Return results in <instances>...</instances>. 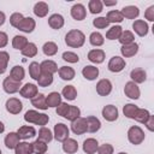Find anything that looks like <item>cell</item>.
Instances as JSON below:
<instances>
[{
  "label": "cell",
  "instance_id": "6da1fadb",
  "mask_svg": "<svg viewBox=\"0 0 154 154\" xmlns=\"http://www.w3.org/2000/svg\"><path fill=\"white\" fill-rule=\"evenodd\" d=\"M84 42L85 35L78 29H72L65 35V43L71 48H79L84 45Z\"/></svg>",
  "mask_w": 154,
  "mask_h": 154
},
{
  "label": "cell",
  "instance_id": "7a4b0ae2",
  "mask_svg": "<svg viewBox=\"0 0 154 154\" xmlns=\"http://www.w3.org/2000/svg\"><path fill=\"white\" fill-rule=\"evenodd\" d=\"M24 120L35 125H40V126H45L47 125V123L49 122V117L48 114L45 113H40L35 109H29L25 112L24 114Z\"/></svg>",
  "mask_w": 154,
  "mask_h": 154
},
{
  "label": "cell",
  "instance_id": "3957f363",
  "mask_svg": "<svg viewBox=\"0 0 154 154\" xmlns=\"http://www.w3.org/2000/svg\"><path fill=\"white\" fill-rule=\"evenodd\" d=\"M146 138V135H144V131L137 126V125H134L131 126L129 130H128V140L131 144L134 146H138L141 144Z\"/></svg>",
  "mask_w": 154,
  "mask_h": 154
},
{
  "label": "cell",
  "instance_id": "277c9868",
  "mask_svg": "<svg viewBox=\"0 0 154 154\" xmlns=\"http://www.w3.org/2000/svg\"><path fill=\"white\" fill-rule=\"evenodd\" d=\"M70 136V130L64 123H57L54 125L53 130V138H55L59 142H64Z\"/></svg>",
  "mask_w": 154,
  "mask_h": 154
},
{
  "label": "cell",
  "instance_id": "5b68a950",
  "mask_svg": "<svg viewBox=\"0 0 154 154\" xmlns=\"http://www.w3.org/2000/svg\"><path fill=\"white\" fill-rule=\"evenodd\" d=\"M5 107H6V111L11 114H19L23 109V103L17 97H10V99H7Z\"/></svg>",
  "mask_w": 154,
  "mask_h": 154
},
{
  "label": "cell",
  "instance_id": "8992f818",
  "mask_svg": "<svg viewBox=\"0 0 154 154\" xmlns=\"http://www.w3.org/2000/svg\"><path fill=\"white\" fill-rule=\"evenodd\" d=\"M125 65H126V64H125V60H124L122 57L114 55V57H112V58L109 59L107 67H108V70H109L111 72L117 73V72L123 71V70L125 69Z\"/></svg>",
  "mask_w": 154,
  "mask_h": 154
},
{
  "label": "cell",
  "instance_id": "52a82bcc",
  "mask_svg": "<svg viewBox=\"0 0 154 154\" xmlns=\"http://www.w3.org/2000/svg\"><path fill=\"white\" fill-rule=\"evenodd\" d=\"M20 88H22L20 82H17L11 77H6L2 82V89L7 94H16L20 90Z\"/></svg>",
  "mask_w": 154,
  "mask_h": 154
},
{
  "label": "cell",
  "instance_id": "ba28073f",
  "mask_svg": "<svg viewBox=\"0 0 154 154\" xmlns=\"http://www.w3.org/2000/svg\"><path fill=\"white\" fill-rule=\"evenodd\" d=\"M124 94L129 97V99H132V100H137L141 95V91H140V88L136 83H134L132 81H129L125 83V87H124Z\"/></svg>",
  "mask_w": 154,
  "mask_h": 154
},
{
  "label": "cell",
  "instance_id": "9c48e42d",
  "mask_svg": "<svg viewBox=\"0 0 154 154\" xmlns=\"http://www.w3.org/2000/svg\"><path fill=\"white\" fill-rule=\"evenodd\" d=\"M19 94H20V96H23V97H25V99H30V100H31L32 97H35V96L38 94L37 85H36V84H34V83H25V84L20 88Z\"/></svg>",
  "mask_w": 154,
  "mask_h": 154
},
{
  "label": "cell",
  "instance_id": "30bf717a",
  "mask_svg": "<svg viewBox=\"0 0 154 154\" xmlns=\"http://www.w3.org/2000/svg\"><path fill=\"white\" fill-rule=\"evenodd\" d=\"M112 91V83L107 78H102L96 83V93L100 96H107Z\"/></svg>",
  "mask_w": 154,
  "mask_h": 154
},
{
  "label": "cell",
  "instance_id": "8fae6325",
  "mask_svg": "<svg viewBox=\"0 0 154 154\" xmlns=\"http://www.w3.org/2000/svg\"><path fill=\"white\" fill-rule=\"evenodd\" d=\"M71 130L75 135H83L87 132V122L85 118H77L71 122Z\"/></svg>",
  "mask_w": 154,
  "mask_h": 154
},
{
  "label": "cell",
  "instance_id": "7c38bea8",
  "mask_svg": "<svg viewBox=\"0 0 154 154\" xmlns=\"http://www.w3.org/2000/svg\"><path fill=\"white\" fill-rule=\"evenodd\" d=\"M101 113H102L103 119L107 120V122H114V120L118 119V116H119L118 108L116 106H113V105H106L102 108V112Z\"/></svg>",
  "mask_w": 154,
  "mask_h": 154
},
{
  "label": "cell",
  "instance_id": "4fadbf2b",
  "mask_svg": "<svg viewBox=\"0 0 154 154\" xmlns=\"http://www.w3.org/2000/svg\"><path fill=\"white\" fill-rule=\"evenodd\" d=\"M71 17L76 20H83L87 17V10L82 4H75L71 7Z\"/></svg>",
  "mask_w": 154,
  "mask_h": 154
},
{
  "label": "cell",
  "instance_id": "5bb4252c",
  "mask_svg": "<svg viewBox=\"0 0 154 154\" xmlns=\"http://www.w3.org/2000/svg\"><path fill=\"white\" fill-rule=\"evenodd\" d=\"M35 26H36L35 19H32L31 17H24L23 20H22V22L19 23V25L17 26V29L20 30V31H23V32L29 34V32H32V31H34Z\"/></svg>",
  "mask_w": 154,
  "mask_h": 154
},
{
  "label": "cell",
  "instance_id": "9a60e30c",
  "mask_svg": "<svg viewBox=\"0 0 154 154\" xmlns=\"http://www.w3.org/2000/svg\"><path fill=\"white\" fill-rule=\"evenodd\" d=\"M132 29H134V31H135L138 36H141V37L146 36V35L148 34V31H149V26H148L147 22H144V20H142V19H136V20L132 23Z\"/></svg>",
  "mask_w": 154,
  "mask_h": 154
},
{
  "label": "cell",
  "instance_id": "2e32d148",
  "mask_svg": "<svg viewBox=\"0 0 154 154\" xmlns=\"http://www.w3.org/2000/svg\"><path fill=\"white\" fill-rule=\"evenodd\" d=\"M17 134H18V136H19L20 140L26 141V140H29V138L36 136V130H35L34 126H30V125H23V126H20V128L18 129Z\"/></svg>",
  "mask_w": 154,
  "mask_h": 154
},
{
  "label": "cell",
  "instance_id": "e0dca14e",
  "mask_svg": "<svg viewBox=\"0 0 154 154\" xmlns=\"http://www.w3.org/2000/svg\"><path fill=\"white\" fill-rule=\"evenodd\" d=\"M64 23H65V19H64V17H63L61 14H59V13H54V14H52V16L48 18V25H49L52 29H54V30L61 29V28L64 26Z\"/></svg>",
  "mask_w": 154,
  "mask_h": 154
},
{
  "label": "cell",
  "instance_id": "ac0fdd59",
  "mask_svg": "<svg viewBox=\"0 0 154 154\" xmlns=\"http://www.w3.org/2000/svg\"><path fill=\"white\" fill-rule=\"evenodd\" d=\"M130 78H131V81H132L134 83H136V84L143 83V82H146V79H147V72H146L143 69H140V67L134 69V70L130 72Z\"/></svg>",
  "mask_w": 154,
  "mask_h": 154
},
{
  "label": "cell",
  "instance_id": "d6986e66",
  "mask_svg": "<svg viewBox=\"0 0 154 154\" xmlns=\"http://www.w3.org/2000/svg\"><path fill=\"white\" fill-rule=\"evenodd\" d=\"M88 60L94 64H101L105 60V52L102 49H91L88 53Z\"/></svg>",
  "mask_w": 154,
  "mask_h": 154
},
{
  "label": "cell",
  "instance_id": "ffe728a7",
  "mask_svg": "<svg viewBox=\"0 0 154 154\" xmlns=\"http://www.w3.org/2000/svg\"><path fill=\"white\" fill-rule=\"evenodd\" d=\"M40 67H41V72L42 73H49V75H53L55 72H58V65L55 61L53 60H43L41 64H40Z\"/></svg>",
  "mask_w": 154,
  "mask_h": 154
},
{
  "label": "cell",
  "instance_id": "44dd1931",
  "mask_svg": "<svg viewBox=\"0 0 154 154\" xmlns=\"http://www.w3.org/2000/svg\"><path fill=\"white\" fill-rule=\"evenodd\" d=\"M97 148H99V142L95 138L90 137V138L84 140V142H83V152L85 154H95Z\"/></svg>",
  "mask_w": 154,
  "mask_h": 154
},
{
  "label": "cell",
  "instance_id": "7402d4cb",
  "mask_svg": "<svg viewBox=\"0 0 154 154\" xmlns=\"http://www.w3.org/2000/svg\"><path fill=\"white\" fill-rule=\"evenodd\" d=\"M138 52V45L136 42H132L130 45H124L120 48V53L124 58H131Z\"/></svg>",
  "mask_w": 154,
  "mask_h": 154
},
{
  "label": "cell",
  "instance_id": "603a6c76",
  "mask_svg": "<svg viewBox=\"0 0 154 154\" xmlns=\"http://www.w3.org/2000/svg\"><path fill=\"white\" fill-rule=\"evenodd\" d=\"M87 122V131L88 132H96L100 130L101 128V122L99 120V118H96L95 116H89L85 118Z\"/></svg>",
  "mask_w": 154,
  "mask_h": 154
},
{
  "label": "cell",
  "instance_id": "cb8c5ba5",
  "mask_svg": "<svg viewBox=\"0 0 154 154\" xmlns=\"http://www.w3.org/2000/svg\"><path fill=\"white\" fill-rule=\"evenodd\" d=\"M4 142H5L6 148H8V149H14V148L17 147V144L20 142V138H19V136H18L17 132H13V131H12V132H8V134L6 135Z\"/></svg>",
  "mask_w": 154,
  "mask_h": 154
},
{
  "label": "cell",
  "instance_id": "d4e9b609",
  "mask_svg": "<svg viewBox=\"0 0 154 154\" xmlns=\"http://www.w3.org/2000/svg\"><path fill=\"white\" fill-rule=\"evenodd\" d=\"M122 14L123 17L128 18V19H135L138 17L140 14V10L137 6H134V5H129V6H124L122 8Z\"/></svg>",
  "mask_w": 154,
  "mask_h": 154
},
{
  "label": "cell",
  "instance_id": "484cf974",
  "mask_svg": "<svg viewBox=\"0 0 154 154\" xmlns=\"http://www.w3.org/2000/svg\"><path fill=\"white\" fill-rule=\"evenodd\" d=\"M82 75L85 79L88 81H94L96 79V77L99 76V69L96 66H93V65H87L83 67L82 70Z\"/></svg>",
  "mask_w": 154,
  "mask_h": 154
},
{
  "label": "cell",
  "instance_id": "4316f807",
  "mask_svg": "<svg viewBox=\"0 0 154 154\" xmlns=\"http://www.w3.org/2000/svg\"><path fill=\"white\" fill-rule=\"evenodd\" d=\"M32 11H34V14L37 16L38 18H43V17H46L48 14L49 7H48V5L45 1H38V2L35 4Z\"/></svg>",
  "mask_w": 154,
  "mask_h": 154
},
{
  "label": "cell",
  "instance_id": "83f0119b",
  "mask_svg": "<svg viewBox=\"0 0 154 154\" xmlns=\"http://www.w3.org/2000/svg\"><path fill=\"white\" fill-rule=\"evenodd\" d=\"M8 77H11L12 79H14L17 82H22L24 79V77H25V70H24V67L20 66V65L13 66L11 69V71H10V76Z\"/></svg>",
  "mask_w": 154,
  "mask_h": 154
},
{
  "label": "cell",
  "instance_id": "f1b7e54d",
  "mask_svg": "<svg viewBox=\"0 0 154 154\" xmlns=\"http://www.w3.org/2000/svg\"><path fill=\"white\" fill-rule=\"evenodd\" d=\"M63 150L67 154H75L78 150V143L73 138H67L63 142Z\"/></svg>",
  "mask_w": 154,
  "mask_h": 154
},
{
  "label": "cell",
  "instance_id": "f546056e",
  "mask_svg": "<svg viewBox=\"0 0 154 154\" xmlns=\"http://www.w3.org/2000/svg\"><path fill=\"white\" fill-rule=\"evenodd\" d=\"M58 73H59L60 78L63 81H71V79L75 78V75H76L75 70L72 67H70V66H61V67H59Z\"/></svg>",
  "mask_w": 154,
  "mask_h": 154
},
{
  "label": "cell",
  "instance_id": "4dcf8cb0",
  "mask_svg": "<svg viewBox=\"0 0 154 154\" xmlns=\"http://www.w3.org/2000/svg\"><path fill=\"white\" fill-rule=\"evenodd\" d=\"M31 105L35 107V108H38V109H47L48 106H47V102H46V96L42 94V93H38L35 97L31 99Z\"/></svg>",
  "mask_w": 154,
  "mask_h": 154
},
{
  "label": "cell",
  "instance_id": "1f68e13d",
  "mask_svg": "<svg viewBox=\"0 0 154 154\" xmlns=\"http://www.w3.org/2000/svg\"><path fill=\"white\" fill-rule=\"evenodd\" d=\"M46 102L48 107H58L61 103V95L58 91H52L46 96Z\"/></svg>",
  "mask_w": 154,
  "mask_h": 154
},
{
  "label": "cell",
  "instance_id": "d6a6232c",
  "mask_svg": "<svg viewBox=\"0 0 154 154\" xmlns=\"http://www.w3.org/2000/svg\"><path fill=\"white\" fill-rule=\"evenodd\" d=\"M32 143H29L26 141L19 142L17 147L14 148V154H32Z\"/></svg>",
  "mask_w": 154,
  "mask_h": 154
},
{
  "label": "cell",
  "instance_id": "836d02e7",
  "mask_svg": "<svg viewBox=\"0 0 154 154\" xmlns=\"http://www.w3.org/2000/svg\"><path fill=\"white\" fill-rule=\"evenodd\" d=\"M42 52H43V54L47 55V57H53V55H55L57 52H58V46H57L55 42L48 41V42H46V43L42 46Z\"/></svg>",
  "mask_w": 154,
  "mask_h": 154
},
{
  "label": "cell",
  "instance_id": "e575fe53",
  "mask_svg": "<svg viewBox=\"0 0 154 154\" xmlns=\"http://www.w3.org/2000/svg\"><path fill=\"white\" fill-rule=\"evenodd\" d=\"M61 96H64L67 101H73L77 97V90L73 85H66L61 90Z\"/></svg>",
  "mask_w": 154,
  "mask_h": 154
},
{
  "label": "cell",
  "instance_id": "d590c367",
  "mask_svg": "<svg viewBox=\"0 0 154 154\" xmlns=\"http://www.w3.org/2000/svg\"><path fill=\"white\" fill-rule=\"evenodd\" d=\"M38 137H37V140H40V141H42V142H45V143H49L52 140H53V134H52V131L48 129V128H46V126H41V129L38 130V135H37Z\"/></svg>",
  "mask_w": 154,
  "mask_h": 154
},
{
  "label": "cell",
  "instance_id": "8d00e7d4",
  "mask_svg": "<svg viewBox=\"0 0 154 154\" xmlns=\"http://www.w3.org/2000/svg\"><path fill=\"white\" fill-rule=\"evenodd\" d=\"M28 43H29L28 38H26L25 36H22V35H16V36L12 38V47H13L14 49L22 51Z\"/></svg>",
  "mask_w": 154,
  "mask_h": 154
},
{
  "label": "cell",
  "instance_id": "74e56055",
  "mask_svg": "<svg viewBox=\"0 0 154 154\" xmlns=\"http://www.w3.org/2000/svg\"><path fill=\"white\" fill-rule=\"evenodd\" d=\"M106 19L108 20V23H122L124 20V17L120 11H117V10H112V11H108L107 16H106Z\"/></svg>",
  "mask_w": 154,
  "mask_h": 154
},
{
  "label": "cell",
  "instance_id": "f35d334b",
  "mask_svg": "<svg viewBox=\"0 0 154 154\" xmlns=\"http://www.w3.org/2000/svg\"><path fill=\"white\" fill-rule=\"evenodd\" d=\"M122 31H123V28L120 25H113V26H111L107 30L106 38L107 40H118L119 36H120V34H122Z\"/></svg>",
  "mask_w": 154,
  "mask_h": 154
},
{
  "label": "cell",
  "instance_id": "ab89813d",
  "mask_svg": "<svg viewBox=\"0 0 154 154\" xmlns=\"http://www.w3.org/2000/svg\"><path fill=\"white\" fill-rule=\"evenodd\" d=\"M118 41L122 43V46L130 45V43H132L135 41V36L130 30H123L120 36H119V38H118Z\"/></svg>",
  "mask_w": 154,
  "mask_h": 154
},
{
  "label": "cell",
  "instance_id": "60d3db41",
  "mask_svg": "<svg viewBox=\"0 0 154 154\" xmlns=\"http://www.w3.org/2000/svg\"><path fill=\"white\" fill-rule=\"evenodd\" d=\"M89 42H90V45H91V46L100 47V46H102V45H103L105 38H103L102 34H100L99 31H94V32H91V34H90V36H89Z\"/></svg>",
  "mask_w": 154,
  "mask_h": 154
},
{
  "label": "cell",
  "instance_id": "b9f144b4",
  "mask_svg": "<svg viewBox=\"0 0 154 154\" xmlns=\"http://www.w3.org/2000/svg\"><path fill=\"white\" fill-rule=\"evenodd\" d=\"M88 8H89V12L90 13L97 14V13L102 12V10H103L102 1H100V0H90L88 2Z\"/></svg>",
  "mask_w": 154,
  "mask_h": 154
},
{
  "label": "cell",
  "instance_id": "7bdbcfd3",
  "mask_svg": "<svg viewBox=\"0 0 154 154\" xmlns=\"http://www.w3.org/2000/svg\"><path fill=\"white\" fill-rule=\"evenodd\" d=\"M20 53L24 55V57H28V58H34L36 54H37V47H36V45L35 43H32V42H29L22 51H20Z\"/></svg>",
  "mask_w": 154,
  "mask_h": 154
},
{
  "label": "cell",
  "instance_id": "ee69618b",
  "mask_svg": "<svg viewBox=\"0 0 154 154\" xmlns=\"http://www.w3.org/2000/svg\"><path fill=\"white\" fill-rule=\"evenodd\" d=\"M29 75L32 79H35V81L38 79V77L41 75V67L37 61H31L29 64Z\"/></svg>",
  "mask_w": 154,
  "mask_h": 154
},
{
  "label": "cell",
  "instance_id": "f6af8a7d",
  "mask_svg": "<svg viewBox=\"0 0 154 154\" xmlns=\"http://www.w3.org/2000/svg\"><path fill=\"white\" fill-rule=\"evenodd\" d=\"M137 109H138V107L136 105H134V103H125L124 107H123V113H124V116L126 118L134 119L135 116H136Z\"/></svg>",
  "mask_w": 154,
  "mask_h": 154
},
{
  "label": "cell",
  "instance_id": "bcb514c9",
  "mask_svg": "<svg viewBox=\"0 0 154 154\" xmlns=\"http://www.w3.org/2000/svg\"><path fill=\"white\" fill-rule=\"evenodd\" d=\"M10 61V55L5 51H0V75L5 73L7 70V65Z\"/></svg>",
  "mask_w": 154,
  "mask_h": 154
},
{
  "label": "cell",
  "instance_id": "7dc6e473",
  "mask_svg": "<svg viewBox=\"0 0 154 154\" xmlns=\"http://www.w3.org/2000/svg\"><path fill=\"white\" fill-rule=\"evenodd\" d=\"M52 83H53V75H49V73H42V72H41L38 79H37V84H38L40 87L46 88V87L51 85Z\"/></svg>",
  "mask_w": 154,
  "mask_h": 154
},
{
  "label": "cell",
  "instance_id": "c3c4849f",
  "mask_svg": "<svg viewBox=\"0 0 154 154\" xmlns=\"http://www.w3.org/2000/svg\"><path fill=\"white\" fill-rule=\"evenodd\" d=\"M150 117V113H149V111L148 109H144V108H138L137 109V112H136V116H135V120L136 122H138V123H142V124H144L147 120H148V118Z\"/></svg>",
  "mask_w": 154,
  "mask_h": 154
},
{
  "label": "cell",
  "instance_id": "681fc988",
  "mask_svg": "<svg viewBox=\"0 0 154 154\" xmlns=\"http://www.w3.org/2000/svg\"><path fill=\"white\" fill-rule=\"evenodd\" d=\"M81 117V109L77 107V106H73V105H70V108H69V111H67V113H66V116H65V119H67V120H75V119H77V118H79Z\"/></svg>",
  "mask_w": 154,
  "mask_h": 154
},
{
  "label": "cell",
  "instance_id": "f907efd6",
  "mask_svg": "<svg viewBox=\"0 0 154 154\" xmlns=\"http://www.w3.org/2000/svg\"><path fill=\"white\" fill-rule=\"evenodd\" d=\"M32 150L36 154H45L47 152V143H45L40 140H35L32 142Z\"/></svg>",
  "mask_w": 154,
  "mask_h": 154
},
{
  "label": "cell",
  "instance_id": "816d5d0a",
  "mask_svg": "<svg viewBox=\"0 0 154 154\" xmlns=\"http://www.w3.org/2000/svg\"><path fill=\"white\" fill-rule=\"evenodd\" d=\"M61 58H63V60H65L67 63H71V64H75V63H78L79 61V57L76 53L70 52V51L64 52L63 55H61Z\"/></svg>",
  "mask_w": 154,
  "mask_h": 154
},
{
  "label": "cell",
  "instance_id": "f5cc1de1",
  "mask_svg": "<svg viewBox=\"0 0 154 154\" xmlns=\"http://www.w3.org/2000/svg\"><path fill=\"white\" fill-rule=\"evenodd\" d=\"M93 25H94L96 29H106V28L109 25V23H108V20L106 19V17H97V18H95V19L93 20Z\"/></svg>",
  "mask_w": 154,
  "mask_h": 154
},
{
  "label": "cell",
  "instance_id": "db71d44e",
  "mask_svg": "<svg viewBox=\"0 0 154 154\" xmlns=\"http://www.w3.org/2000/svg\"><path fill=\"white\" fill-rule=\"evenodd\" d=\"M23 18H24V17H23L22 13H19V12H14V13H12L11 17H10V23H11L12 26L17 28V26L19 25V23L23 20Z\"/></svg>",
  "mask_w": 154,
  "mask_h": 154
},
{
  "label": "cell",
  "instance_id": "11a10c76",
  "mask_svg": "<svg viewBox=\"0 0 154 154\" xmlns=\"http://www.w3.org/2000/svg\"><path fill=\"white\" fill-rule=\"evenodd\" d=\"M97 154H113L114 149H113V146L109 144V143H103L101 146H99L97 148Z\"/></svg>",
  "mask_w": 154,
  "mask_h": 154
},
{
  "label": "cell",
  "instance_id": "9f6ffc18",
  "mask_svg": "<svg viewBox=\"0 0 154 154\" xmlns=\"http://www.w3.org/2000/svg\"><path fill=\"white\" fill-rule=\"evenodd\" d=\"M69 108H70V105H69V103H66V102H61V103L57 107L55 112H57V114H58V116H60V117H64V118H65V116H66V113H67Z\"/></svg>",
  "mask_w": 154,
  "mask_h": 154
},
{
  "label": "cell",
  "instance_id": "6f0895ef",
  "mask_svg": "<svg viewBox=\"0 0 154 154\" xmlns=\"http://www.w3.org/2000/svg\"><path fill=\"white\" fill-rule=\"evenodd\" d=\"M144 18H146L147 20H149V22H153V20H154V5L149 6V7L146 10V12H144Z\"/></svg>",
  "mask_w": 154,
  "mask_h": 154
},
{
  "label": "cell",
  "instance_id": "680465c9",
  "mask_svg": "<svg viewBox=\"0 0 154 154\" xmlns=\"http://www.w3.org/2000/svg\"><path fill=\"white\" fill-rule=\"evenodd\" d=\"M8 43V36L6 32L0 31V48H4Z\"/></svg>",
  "mask_w": 154,
  "mask_h": 154
},
{
  "label": "cell",
  "instance_id": "91938a15",
  "mask_svg": "<svg viewBox=\"0 0 154 154\" xmlns=\"http://www.w3.org/2000/svg\"><path fill=\"white\" fill-rule=\"evenodd\" d=\"M144 125L147 126V129L149 130V131H153L154 130V117L150 114V117L148 118V120L144 123Z\"/></svg>",
  "mask_w": 154,
  "mask_h": 154
},
{
  "label": "cell",
  "instance_id": "94428289",
  "mask_svg": "<svg viewBox=\"0 0 154 154\" xmlns=\"http://www.w3.org/2000/svg\"><path fill=\"white\" fill-rule=\"evenodd\" d=\"M5 20H6V16H5V13H4L2 11H0V26L4 25Z\"/></svg>",
  "mask_w": 154,
  "mask_h": 154
},
{
  "label": "cell",
  "instance_id": "6125c7cd",
  "mask_svg": "<svg viewBox=\"0 0 154 154\" xmlns=\"http://www.w3.org/2000/svg\"><path fill=\"white\" fill-rule=\"evenodd\" d=\"M102 5H106V6H114V5H117V1L114 0V1H103L102 2Z\"/></svg>",
  "mask_w": 154,
  "mask_h": 154
},
{
  "label": "cell",
  "instance_id": "be15d7a7",
  "mask_svg": "<svg viewBox=\"0 0 154 154\" xmlns=\"http://www.w3.org/2000/svg\"><path fill=\"white\" fill-rule=\"evenodd\" d=\"M4 131H5V125L2 122H0V134H2Z\"/></svg>",
  "mask_w": 154,
  "mask_h": 154
},
{
  "label": "cell",
  "instance_id": "e7e4bbea",
  "mask_svg": "<svg viewBox=\"0 0 154 154\" xmlns=\"http://www.w3.org/2000/svg\"><path fill=\"white\" fill-rule=\"evenodd\" d=\"M118 154H128V153H124V152H120V153H118Z\"/></svg>",
  "mask_w": 154,
  "mask_h": 154
},
{
  "label": "cell",
  "instance_id": "03108f58",
  "mask_svg": "<svg viewBox=\"0 0 154 154\" xmlns=\"http://www.w3.org/2000/svg\"><path fill=\"white\" fill-rule=\"evenodd\" d=\"M0 154H2V153H1V149H0Z\"/></svg>",
  "mask_w": 154,
  "mask_h": 154
},
{
  "label": "cell",
  "instance_id": "003e7915",
  "mask_svg": "<svg viewBox=\"0 0 154 154\" xmlns=\"http://www.w3.org/2000/svg\"><path fill=\"white\" fill-rule=\"evenodd\" d=\"M45 154H47V153H45Z\"/></svg>",
  "mask_w": 154,
  "mask_h": 154
}]
</instances>
